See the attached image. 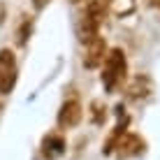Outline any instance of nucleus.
<instances>
[{
    "label": "nucleus",
    "instance_id": "nucleus-14",
    "mask_svg": "<svg viewBox=\"0 0 160 160\" xmlns=\"http://www.w3.org/2000/svg\"><path fill=\"white\" fill-rule=\"evenodd\" d=\"M0 107H2V104H0Z\"/></svg>",
    "mask_w": 160,
    "mask_h": 160
},
{
    "label": "nucleus",
    "instance_id": "nucleus-4",
    "mask_svg": "<svg viewBox=\"0 0 160 160\" xmlns=\"http://www.w3.org/2000/svg\"><path fill=\"white\" fill-rule=\"evenodd\" d=\"M84 121V104H81L79 100H65L63 104H60L58 114H56V125L58 130H72L77 128V125Z\"/></svg>",
    "mask_w": 160,
    "mask_h": 160
},
{
    "label": "nucleus",
    "instance_id": "nucleus-10",
    "mask_svg": "<svg viewBox=\"0 0 160 160\" xmlns=\"http://www.w3.org/2000/svg\"><path fill=\"white\" fill-rule=\"evenodd\" d=\"M30 32H32V16L28 19V16H23V21H21V26H19V30H16V37H19V47H26L28 44V37H30Z\"/></svg>",
    "mask_w": 160,
    "mask_h": 160
},
{
    "label": "nucleus",
    "instance_id": "nucleus-6",
    "mask_svg": "<svg viewBox=\"0 0 160 160\" xmlns=\"http://www.w3.org/2000/svg\"><path fill=\"white\" fill-rule=\"evenodd\" d=\"M153 93V81L148 74H135L125 84V100L130 102H142Z\"/></svg>",
    "mask_w": 160,
    "mask_h": 160
},
{
    "label": "nucleus",
    "instance_id": "nucleus-12",
    "mask_svg": "<svg viewBox=\"0 0 160 160\" xmlns=\"http://www.w3.org/2000/svg\"><path fill=\"white\" fill-rule=\"evenodd\" d=\"M148 2H151V7H156L158 12H160V0H148Z\"/></svg>",
    "mask_w": 160,
    "mask_h": 160
},
{
    "label": "nucleus",
    "instance_id": "nucleus-2",
    "mask_svg": "<svg viewBox=\"0 0 160 160\" xmlns=\"http://www.w3.org/2000/svg\"><path fill=\"white\" fill-rule=\"evenodd\" d=\"M19 81V65H16L14 49H0V95H9Z\"/></svg>",
    "mask_w": 160,
    "mask_h": 160
},
{
    "label": "nucleus",
    "instance_id": "nucleus-13",
    "mask_svg": "<svg viewBox=\"0 0 160 160\" xmlns=\"http://www.w3.org/2000/svg\"><path fill=\"white\" fill-rule=\"evenodd\" d=\"M70 2H79V0H70Z\"/></svg>",
    "mask_w": 160,
    "mask_h": 160
},
{
    "label": "nucleus",
    "instance_id": "nucleus-5",
    "mask_svg": "<svg viewBox=\"0 0 160 160\" xmlns=\"http://www.w3.org/2000/svg\"><path fill=\"white\" fill-rule=\"evenodd\" d=\"M107 51H109V47H107V40H104L102 35L88 40V42L84 44V58H81L84 68H88V70L102 68L104 58H107Z\"/></svg>",
    "mask_w": 160,
    "mask_h": 160
},
{
    "label": "nucleus",
    "instance_id": "nucleus-3",
    "mask_svg": "<svg viewBox=\"0 0 160 160\" xmlns=\"http://www.w3.org/2000/svg\"><path fill=\"white\" fill-rule=\"evenodd\" d=\"M146 153V139L142 135H137V132H125L123 137L118 139L116 144V151H114V156L118 160H132V158H139Z\"/></svg>",
    "mask_w": 160,
    "mask_h": 160
},
{
    "label": "nucleus",
    "instance_id": "nucleus-8",
    "mask_svg": "<svg viewBox=\"0 0 160 160\" xmlns=\"http://www.w3.org/2000/svg\"><path fill=\"white\" fill-rule=\"evenodd\" d=\"M107 116H109V107L104 104V100H100V98L91 100V104H88V121L93 125H104Z\"/></svg>",
    "mask_w": 160,
    "mask_h": 160
},
{
    "label": "nucleus",
    "instance_id": "nucleus-9",
    "mask_svg": "<svg viewBox=\"0 0 160 160\" xmlns=\"http://www.w3.org/2000/svg\"><path fill=\"white\" fill-rule=\"evenodd\" d=\"M109 12L118 19H128L137 12V0H107Z\"/></svg>",
    "mask_w": 160,
    "mask_h": 160
},
{
    "label": "nucleus",
    "instance_id": "nucleus-1",
    "mask_svg": "<svg viewBox=\"0 0 160 160\" xmlns=\"http://www.w3.org/2000/svg\"><path fill=\"white\" fill-rule=\"evenodd\" d=\"M104 93H116L121 86L128 81V58L121 47H112L107 51V58L102 63V74H100Z\"/></svg>",
    "mask_w": 160,
    "mask_h": 160
},
{
    "label": "nucleus",
    "instance_id": "nucleus-11",
    "mask_svg": "<svg viewBox=\"0 0 160 160\" xmlns=\"http://www.w3.org/2000/svg\"><path fill=\"white\" fill-rule=\"evenodd\" d=\"M30 2H32V9H35V12H44L51 0H30Z\"/></svg>",
    "mask_w": 160,
    "mask_h": 160
},
{
    "label": "nucleus",
    "instance_id": "nucleus-7",
    "mask_svg": "<svg viewBox=\"0 0 160 160\" xmlns=\"http://www.w3.org/2000/svg\"><path fill=\"white\" fill-rule=\"evenodd\" d=\"M40 148H42V158L44 160H58L65 153V148H68V142H65L63 132L53 130V132H47V135H44Z\"/></svg>",
    "mask_w": 160,
    "mask_h": 160
}]
</instances>
